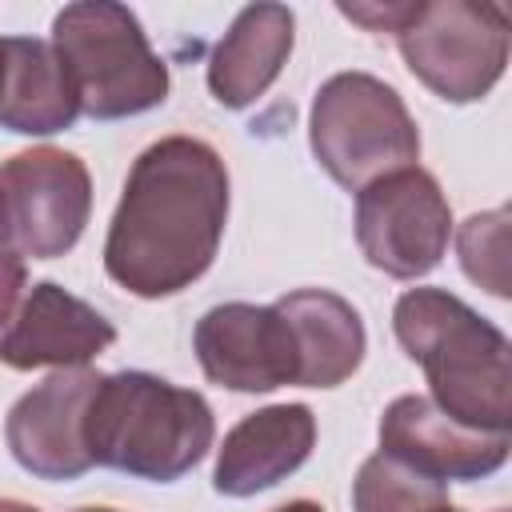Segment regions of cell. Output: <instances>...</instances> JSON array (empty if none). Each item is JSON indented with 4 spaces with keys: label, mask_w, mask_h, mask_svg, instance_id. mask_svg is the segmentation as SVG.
Returning a JSON list of instances; mask_svg holds the SVG:
<instances>
[{
    "label": "cell",
    "mask_w": 512,
    "mask_h": 512,
    "mask_svg": "<svg viewBox=\"0 0 512 512\" xmlns=\"http://www.w3.org/2000/svg\"><path fill=\"white\" fill-rule=\"evenodd\" d=\"M228 224V168L196 136L148 144L120 192L104 272L140 300L192 288L216 260Z\"/></svg>",
    "instance_id": "1"
},
{
    "label": "cell",
    "mask_w": 512,
    "mask_h": 512,
    "mask_svg": "<svg viewBox=\"0 0 512 512\" xmlns=\"http://www.w3.org/2000/svg\"><path fill=\"white\" fill-rule=\"evenodd\" d=\"M400 348L424 368L432 404L464 428H512L508 336L444 288H408L392 308Z\"/></svg>",
    "instance_id": "2"
},
{
    "label": "cell",
    "mask_w": 512,
    "mask_h": 512,
    "mask_svg": "<svg viewBox=\"0 0 512 512\" xmlns=\"http://www.w3.org/2000/svg\"><path fill=\"white\" fill-rule=\"evenodd\" d=\"M212 440L216 420L208 400L152 372L128 368L100 376L88 400L84 444L92 464L136 480H180L208 456Z\"/></svg>",
    "instance_id": "3"
},
{
    "label": "cell",
    "mask_w": 512,
    "mask_h": 512,
    "mask_svg": "<svg viewBox=\"0 0 512 512\" xmlns=\"http://www.w3.org/2000/svg\"><path fill=\"white\" fill-rule=\"evenodd\" d=\"M52 48L76 84L80 112L92 120L140 116L168 100V64L124 4H64L52 20Z\"/></svg>",
    "instance_id": "4"
},
{
    "label": "cell",
    "mask_w": 512,
    "mask_h": 512,
    "mask_svg": "<svg viewBox=\"0 0 512 512\" xmlns=\"http://www.w3.org/2000/svg\"><path fill=\"white\" fill-rule=\"evenodd\" d=\"M308 144L320 168L348 192L420 160V128L412 112L392 84L368 72H336L320 84Z\"/></svg>",
    "instance_id": "5"
},
{
    "label": "cell",
    "mask_w": 512,
    "mask_h": 512,
    "mask_svg": "<svg viewBox=\"0 0 512 512\" xmlns=\"http://www.w3.org/2000/svg\"><path fill=\"white\" fill-rule=\"evenodd\" d=\"M408 72L448 104H472L496 88L508 64V12L492 0H420L396 32Z\"/></svg>",
    "instance_id": "6"
},
{
    "label": "cell",
    "mask_w": 512,
    "mask_h": 512,
    "mask_svg": "<svg viewBox=\"0 0 512 512\" xmlns=\"http://www.w3.org/2000/svg\"><path fill=\"white\" fill-rule=\"evenodd\" d=\"M92 212V176L76 152L40 144L0 164V244L56 260L76 248Z\"/></svg>",
    "instance_id": "7"
},
{
    "label": "cell",
    "mask_w": 512,
    "mask_h": 512,
    "mask_svg": "<svg viewBox=\"0 0 512 512\" xmlns=\"http://www.w3.org/2000/svg\"><path fill=\"white\" fill-rule=\"evenodd\" d=\"M452 236V208L420 164L388 172L356 192V244L372 268L396 280L428 276Z\"/></svg>",
    "instance_id": "8"
},
{
    "label": "cell",
    "mask_w": 512,
    "mask_h": 512,
    "mask_svg": "<svg viewBox=\"0 0 512 512\" xmlns=\"http://www.w3.org/2000/svg\"><path fill=\"white\" fill-rule=\"evenodd\" d=\"M192 352L204 376L232 392H272L300 384V356L276 304H216L196 320Z\"/></svg>",
    "instance_id": "9"
},
{
    "label": "cell",
    "mask_w": 512,
    "mask_h": 512,
    "mask_svg": "<svg viewBox=\"0 0 512 512\" xmlns=\"http://www.w3.org/2000/svg\"><path fill=\"white\" fill-rule=\"evenodd\" d=\"M96 384L100 372L92 368H56L8 408L4 440L24 472L40 480H76L92 468L84 416Z\"/></svg>",
    "instance_id": "10"
},
{
    "label": "cell",
    "mask_w": 512,
    "mask_h": 512,
    "mask_svg": "<svg viewBox=\"0 0 512 512\" xmlns=\"http://www.w3.org/2000/svg\"><path fill=\"white\" fill-rule=\"evenodd\" d=\"M508 448V432L464 428L444 416L428 396H396L380 416V452L436 484L484 480L504 468Z\"/></svg>",
    "instance_id": "11"
},
{
    "label": "cell",
    "mask_w": 512,
    "mask_h": 512,
    "mask_svg": "<svg viewBox=\"0 0 512 512\" xmlns=\"http://www.w3.org/2000/svg\"><path fill=\"white\" fill-rule=\"evenodd\" d=\"M116 344L112 320H104L88 300L64 292L52 280L32 284L24 304L0 332V364L16 372L32 368H84Z\"/></svg>",
    "instance_id": "12"
},
{
    "label": "cell",
    "mask_w": 512,
    "mask_h": 512,
    "mask_svg": "<svg viewBox=\"0 0 512 512\" xmlns=\"http://www.w3.org/2000/svg\"><path fill=\"white\" fill-rule=\"evenodd\" d=\"M316 448V416L308 404H268L244 416L216 452L212 484L220 496H256L292 476Z\"/></svg>",
    "instance_id": "13"
},
{
    "label": "cell",
    "mask_w": 512,
    "mask_h": 512,
    "mask_svg": "<svg viewBox=\"0 0 512 512\" xmlns=\"http://www.w3.org/2000/svg\"><path fill=\"white\" fill-rule=\"evenodd\" d=\"M296 40V16L284 4H248L236 12L208 60V92L224 108H248L284 72Z\"/></svg>",
    "instance_id": "14"
},
{
    "label": "cell",
    "mask_w": 512,
    "mask_h": 512,
    "mask_svg": "<svg viewBox=\"0 0 512 512\" xmlns=\"http://www.w3.org/2000/svg\"><path fill=\"white\" fill-rule=\"evenodd\" d=\"M76 116H80V96L52 40L4 36L0 128L20 136H52L72 128Z\"/></svg>",
    "instance_id": "15"
},
{
    "label": "cell",
    "mask_w": 512,
    "mask_h": 512,
    "mask_svg": "<svg viewBox=\"0 0 512 512\" xmlns=\"http://www.w3.org/2000/svg\"><path fill=\"white\" fill-rule=\"evenodd\" d=\"M276 308L292 328L304 388H336L360 368L368 336L360 312L344 296L328 288H296L284 292Z\"/></svg>",
    "instance_id": "16"
},
{
    "label": "cell",
    "mask_w": 512,
    "mask_h": 512,
    "mask_svg": "<svg viewBox=\"0 0 512 512\" xmlns=\"http://www.w3.org/2000/svg\"><path fill=\"white\" fill-rule=\"evenodd\" d=\"M440 504H448L444 484L404 468L384 452L368 456L352 480V512H432Z\"/></svg>",
    "instance_id": "17"
},
{
    "label": "cell",
    "mask_w": 512,
    "mask_h": 512,
    "mask_svg": "<svg viewBox=\"0 0 512 512\" xmlns=\"http://www.w3.org/2000/svg\"><path fill=\"white\" fill-rule=\"evenodd\" d=\"M460 268L472 284H480L492 296H508V212H476L456 232Z\"/></svg>",
    "instance_id": "18"
},
{
    "label": "cell",
    "mask_w": 512,
    "mask_h": 512,
    "mask_svg": "<svg viewBox=\"0 0 512 512\" xmlns=\"http://www.w3.org/2000/svg\"><path fill=\"white\" fill-rule=\"evenodd\" d=\"M340 12L356 24H364L368 32H404L412 24V16L420 12V0H408V4H340Z\"/></svg>",
    "instance_id": "19"
},
{
    "label": "cell",
    "mask_w": 512,
    "mask_h": 512,
    "mask_svg": "<svg viewBox=\"0 0 512 512\" xmlns=\"http://www.w3.org/2000/svg\"><path fill=\"white\" fill-rule=\"evenodd\" d=\"M20 288H24V260L12 256V252L0 244V328H4V324L12 320V312H16Z\"/></svg>",
    "instance_id": "20"
},
{
    "label": "cell",
    "mask_w": 512,
    "mask_h": 512,
    "mask_svg": "<svg viewBox=\"0 0 512 512\" xmlns=\"http://www.w3.org/2000/svg\"><path fill=\"white\" fill-rule=\"evenodd\" d=\"M272 512H324L316 500H288V504H280V508H272Z\"/></svg>",
    "instance_id": "21"
},
{
    "label": "cell",
    "mask_w": 512,
    "mask_h": 512,
    "mask_svg": "<svg viewBox=\"0 0 512 512\" xmlns=\"http://www.w3.org/2000/svg\"><path fill=\"white\" fill-rule=\"evenodd\" d=\"M0 512H40V508H32V504H24V500H8V496H0Z\"/></svg>",
    "instance_id": "22"
},
{
    "label": "cell",
    "mask_w": 512,
    "mask_h": 512,
    "mask_svg": "<svg viewBox=\"0 0 512 512\" xmlns=\"http://www.w3.org/2000/svg\"><path fill=\"white\" fill-rule=\"evenodd\" d=\"M0 92H4V36H0Z\"/></svg>",
    "instance_id": "23"
},
{
    "label": "cell",
    "mask_w": 512,
    "mask_h": 512,
    "mask_svg": "<svg viewBox=\"0 0 512 512\" xmlns=\"http://www.w3.org/2000/svg\"><path fill=\"white\" fill-rule=\"evenodd\" d=\"M432 512H460L456 504H440V508H432Z\"/></svg>",
    "instance_id": "24"
},
{
    "label": "cell",
    "mask_w": 512,
    "mask_h": 512,
    "mask_svg": "<svg viewBox=\"0 0 512 512\" xmlns=\"http://www.w3.org/2000/svg\"><path fill=\"white\" fill-rule=\"evenodd\" d=\"M76 512H116V508H76Z\"/></svg>",
    "instance_id": "25"
}]
</instances>
